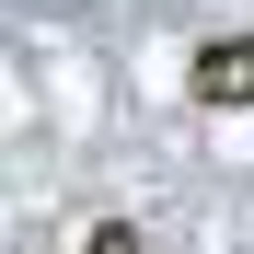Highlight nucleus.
Listing matches in <instances>:
<instances>
[{"instance_id": "obj_1", "label": "nucleus", "mask_w": 254, "mask_h": 254, "mask_svg": "<svg viewBox=\"0 0 254 254\" xmlns=\"http://www.w3.org/2000/svg\"><path fill=\"white\" fill-rule=\"evenodd\" d=\"M185 93L196 104H254V35H208L185 58Z\"/></svg>"}, {"instance_id": "obj_2", "label": "nucleus", "mask_w": 254, "mask_h": 254, "mask_svg": "<svg viewBox=\"0 0 254 254\" xmlns=\"http://www.w3.org/2000/svg\"><path fill=\"white\" fill-rule=\"evenodd\" d=\"M81 254H150V231H139V220H93V231H81Z\"/></svg>"}]
</instances>
